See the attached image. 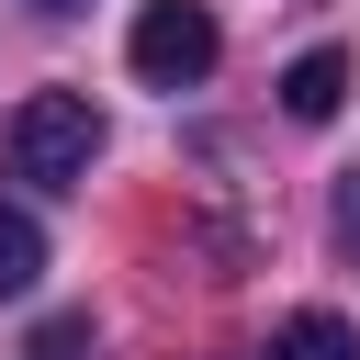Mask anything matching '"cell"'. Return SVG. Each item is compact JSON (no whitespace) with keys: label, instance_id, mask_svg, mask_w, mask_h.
Returning a JSON list of instances; mask_svg holds the SVG:
<instances>
[{"label":"cell","instance_id":"cell-1","mask_svg":"<svg viewBox=\"0 0 360 360\" xmlns=\"http://www.w3.org/2000/svg\"><path fill=\"white\" fill-rule=\"evenodd\" d=\"M0 158H11V180L79 191L90 158H101V112H90V90H34V101L0 124Z\"/></svg>","mask_w":360,"mask_h":360},{"label":"cell","instance_id":"cell-2","mask_svg":"<svg viewBox=\"0 0 360 360\" xmlns=\"http://www.w3.org/2000/svg\"><path fill=\"white\" fill-rule=\"evenodd\" d=\"M124 56H135V79H146V90H191V79H214L225 34H214V11H202V0H146V11H135V34H124Z\"/></svg>","mask_w":360,"mask_h":360},{"label":"cell","instance_id":"cell-3","mask_svg":"<svg viewBox=\"0 0 360 360\" xmlns=\"http://www.w3.org/2000/svg\"><path fill=\"white\" fill-rule=\"evenodd\" d=\"M338 101H349V56H338V45H315V56L281 68V112H292V124H326Z\"/></svg>","mask_w":360,"mask_h":360},{"label":"cell","instance_id":"cell-4","mask_svg":"<svg viewBox=\"0 0 360 360\" xmlns=\"http://www.w3.org/2000/svg\"><path fill=\"white\" fill-rule=\"evenodd\" d=\"M259 360H360V326L349 315H281Z\"/></svg>","mask_w":360,"mask_h":360},{"label":"cell","instance_id":"cell-5","mask_svg":"<svg viewBox=\"0 0 360 360\" xmlns=\"http://www.w3.org/2000/svg\"><path fill=\"white\" fill-rule=\"evenodd\" d=\"M34 270H45V225L0 202V304H11V292H34Z\"/></svg>","mask_w":360,"mask_h":360},{"label":"cell","instance_id":"cell-6","mask_svg":"<svg viewBox=\"0 0 360 360\" xmlns=\"http://www.w3.org/2000/svg\"><path fill=\"white\" fill-rule=\"evenodd\" d=\"M22 360H101V326H90V315H45Z\"/></svg>","mask_w":360,"mask_h":360},{"label":"cell","instance_id":"cell-7","mask_svg":"<svg viewBox=\"0 0 360 360\" xmlns=\"http://www.w3.org/2000/svg\"><path fill=\"white\" fill-rule=\"evenodd\" d=\"M338 248H349V259H360V169H349V180H338Z\"/></svg>","mask_w":360,"mask_h":360},{"label":"cell","instance_id":"cell-8","mask_svg":"<svg viewBox=\"0 0 360 360\" xmlns=\"http://www.w3.org/2000/svg\"><path fill=\"white\" fill-rule=\"evenodd\" d=\"M34 11H90V0H34Z\"/></svg>","mask_w":360,"mask_h":360}]
</instances>
